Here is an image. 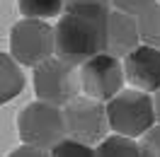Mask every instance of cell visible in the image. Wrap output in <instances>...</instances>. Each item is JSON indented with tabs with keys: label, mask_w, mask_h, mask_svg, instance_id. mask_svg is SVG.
Wrapping results in <instances>:
<instances>
[{
	"label": "cell",
	"mask_w": 160,
	"mask_h": 157,
	"mask_svg": "<svg viewBox=\"0 0 160 157\" xmlns=\"http://www.w3.org/2000/svg\"><path fill=\"white\" fill-rule=\"evenodd\" d=\"M109 12H63L53 27V56L70 65H82L104 53Z\"/></svg>",
	"instance_id": "6da1fadb"
},
{
	"label": "cell",
	"mask_w": 160,
	"mask_h": 157,
	"mask_svg": "<svg viewBox=\"0 0 160 157\" xmlns=\"http://www.w3.org/2000/svg\"><path fill=\"white\" fill-rule=\"evenodd\" d=\"M112 0H66V12H109Z\"/></svg>",
	"instance_id": "9a60e30c"
},
{
	"label": "cell",
	"mask_w": 160,
	"mask_h": 157,
	"mask_svg": "<svg viewBox=\"0 0 160 157\" xmlns=\"http://www.w3.org/2000/svg\"><path fill=\"white\" fill-rule=\"evenodd\" d=\"M17 131L24 145L41 147V150H51L58 145L66 133V121H63V109L46 104V102H32L20 111L17 116Z\"/></svg>",
	"instance_id": "3957f363"
},
{
	"label": "cell",
	"mask_w": 160,
	"mask_h": 157,
	"mask_svg": "<svg viewBox=\"0 0 160 157\" xmlns=\"http://www.w3.org/2000/svg\"><path fill=\"white\" fill-rule=\"evenodd\" d=\"M17 5L27 20H49L61 15L66 0H17Z\"/></svg>",
	"instance_id": "4fadbf2b"
},
{
	"label": "cell",
	"mask_w": 160,
	"mask_h": 157,
	"mask_svg": "<svg viewBox=\"0 0 160 157\" xmlns=\"http://www.w3.org/2000/svg\"><path fill=\"white\" fill-rule=\"evenodd\" d=\"M49 155L51 157H95V147L78 143L73 138H63L58 145H53L49 150Z\"/></svg>",
	"instance_id": "5bb4252c"
},
{
	"label": "cell",
	"mask_w": 160,
	"mask_h": 157,
	"mask_svg": "<svg viewBox=\"0 0 160 157\" xmlns=\"http://www.w3.org/2000/svg\"><path fill=\"white\" fill-rule=\"evenodd\" d=\"M22 89H24V73L20 63L8 53H0V104L15 99Z\"/></svg>",
	"instance_id": "30bf717a"
},
{
	"label": "cell",
	"mask_w": 160,
	"mask_h": 157,
	"mask_svg": "<svg viewBox=\"0 0 160 157\" xmlns=\"http://www.w3.org/2000/svg\"><path fill=\"white\" fill-rule=\"evenodd\" d=\"M95 157H141V150L133 138H124L114 133V136H107L95 147Z\"/></svg>",
	"instance_id": "8fae6325"
},
{
	"label": "cell",
	"mask_w": 160,
	"mask_h": 157,
	"mask_svg": "<svg viewBox=\"0 0 160 157\" xmlns=\"http://www.w3.org/2000/svg\"><path fill=\"white\" fill-rule=\"evenodd\" d=\"M141 46L138 36V24L136 17L124 15L119 10H112L107 17V39H104V53H109L114 58H126L131 51Z\"/></svg>",
	"instance_id": "9c48e42d"
},
{
	"label": "cell",
	"mask_w": 160,
	"mask_h": 157,
	"mask_svg": "<svg viewBox=\"0 0 160 157\" xmlns=\"http://www.w3.org/2000/svg\"><path fill=\"white\" fill-rule=\"evenodd\" d=\"M158 0H112V5L117 7L124 15H131V17H138L141 12H146L148 7H153Z\"/></svg>",
	"instance_id": "e0dca14e"
},
{
	"label": "cell",
	"mask_w": 160,
	"mask_h": 157,
	"mask_svg": "<svg viewBox=\"0 0 160 157\" xmlns=\"http://www.w3.org/2000/svg\"><path fill=\"white\" fill-rule=\"evenodd\" d=\"M153 109H155V121H158V126H160V89L155 92V97H153Z\"/></svg>",
	"instance_id": "d6986e66"
},
{
	"label": "cell",
	"mask_w": 160,
	"mask_h": 157,
	"mask_svg": "<svg viewBox=\"0 0 160 157\" xmlns=\"http://www.w3.org/2000/svg\"><path fill=\"white\" fill-rule=\"evenodd\" d=\"M34 92H37L39 102H46V104L63 109L80 92L78 65H70L66 60L56 58V56L39 63L34 68Z\"/></svg>",
	"instance_id": "277c9868"
},
{
	"label": "cell",
	"mask_w": 160,
	"mask_h": 157,
	"mask_svg": "<svg viewBox=\"0 0 160 157\" xmlns=\"http://www.w3.org/2000/svg\"><path fill=\"white\" fill-rule=\"evenodd\" d=\"M136 24H138L141 41L146 46H153L160 51V2H155L146 12H141L136 17Z\"/></svg>",
	"instance_id": "7c38bea8"
},
{
	"label": "cell",
	"mask_w": 160,
	"mask_h": 157,
	"mask_svg": "<svg viewBox=\"0 0 160 157\" xmlns=\"http://www.w3.org/2000/svg\"><path fill=\"white\" fill-rule=\"evenodd\" d=\"M63 121H66V133L68 138L92 145L102 143L109 133V118L107 107L90 97H75L63 107Z\"/></svg>",
	"instance_id": "5b68a950"
},
{
	"label": "cell",
	"mask_w": 160,
	"mask_h": 157,
	"mask_svg": "<svg viewBox=\"0 0 160 157\" xmlns=\"http://www.w3.org/2000/svg\"><path fill=\"white\" fill-rule=\"evenodd\" d=\"M109 131L124 138H143L155 126V109L153 97L141 89H121L107 104Z\"/></svg>",
	"instance_id": "7a4b0ae2"
},
{
	"label": "cell",
	"mask_w": 160,
	"mask_h": 157,
	"mask_svg": "<svg viewBox=\"0 0 160 157\" xmlns=\"http://www.w3.org/2000/svg\"><path fill=\"white\" fill-rule=\"evenodd\" d=\"M10 56L32 68L49 60L53 56V27L44 20H20L10 31Z\"/></svg>",
	"instance_id": "8992f818"
},
{
	"label": "cell",
	"mask_w": 160,
	"mask_h": 157,
	"mask_svg": "<svg viewBox=\"0 0 160 157\" xmlns=\"http://www.w3.org/2000/svg\"><path fill=\"white\" fill-rule=\"evenodd\" d=\"M141 157H160V126H153L138 143Z\"/></svg>",
	"instance_id": "2e32d148"
},
{
	"label": "cell",
	"mask_w": 160,
	"mask_h": 157,
	"mask_svg": "<svg viewBox=\"0 0 160 157\" xmlns=\"http://www.w3.org/2000/svg\"><path fill=\"white\" fill-rule=\"evenodd\" d=\"M124 63L109 53H100L80 65V87L85 97L109 102L124 89Z\"/></svg>",
	"instance_id": "52a82bcc"
},
{
	"label": "cell",
	"mask_w": 160,
	"mask_h": 157,
	"mask_svg": "<svg viewBox=\"0 0 160 157\" xmlns=\"http://www.w3.org/2000/svg\"><path fill=\"white\" fill-rule=\"evenodd\" d=\"M121 63H124V78L133 85V89L148 92V94L160 89V51L158 49L141 44Z\"/></svg>",
	"instance_id": "ba28073f"
},
{
	"label": "cell",
	"mask_w": 160,
	"mask_h": 157,
	"mask_svg": "<svg viewBox=\"0 0 160 157\" xmlns=\"http://www.w3.org/2000/svg\"><path fill=\"white\" fill-rule=\"evenodd\" d=\"M8 157H51L49 150H41V147H32V145H20L17 150H12Z\"/></svg>",
	"instance_id": "ac0fdd59"
}]
</instances>
